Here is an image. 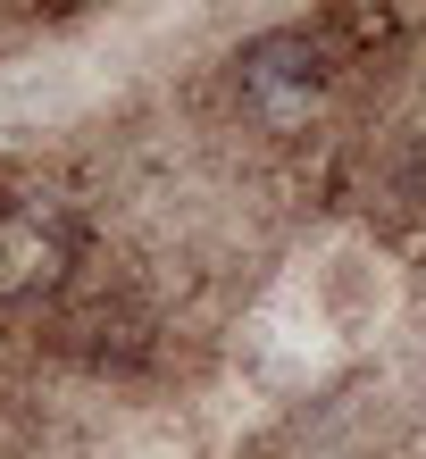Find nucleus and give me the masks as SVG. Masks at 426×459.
I'll list each match as a JSON object with an SVG mask.
<instances>
[]
</instances>
